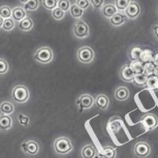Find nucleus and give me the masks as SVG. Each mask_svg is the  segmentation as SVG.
<instances>
[{"label": "nucleus", "instance_id": "nucleus-1", "mask_svg": "<svg viewBox=\"0 0 158 158\" xmlns=\"http://www.w3.org/2000/svg\"><path fill=\"white\" fill-rule=\"evenodd\" d=\"M52 149L58 156H63L70 154L74 150V146L68 137H58L55 139L52 145Z\"/></svg>", "mask_w": 158, "mask_h": 158}, {"label": "nucleus", "instance_id": "nucleus-2", "mask_svg": "<svg viewBox=\"0 0 158 158\" xmlns=\"http://www.w3.org/2000/svg\"><path fill=\"white\" fill-rule=\"evenodd\" d=\"M33 59L40 64H49L54 59V52L51 48L47 46L40 47L33 54Z\"/></svg>", "mask_w": 158, "mask_h": 158}, {"label": "nucleus", "instance_id": "nucleus-3", "mask_svg": "<svg viewBox=\"0 0 158 158\" xmlns=\"http://www.w3.org/2000/svg\"><path fill=\"white\" fill-rule=\"evenodd\" d=\"M11 97L18 104H25L29 100L30 93L25 85H18L11 90Z\"/></svg>", "mask_w": 158, "mask_h": 158}, {"label": "nucleus", "instance_id": "nucleus-4", "mask_svg": "<svg viewBox=\"0 0 158 158\" xmlns=\"http://www.w3.org/2000/svg\"><path fill=\"white\" fill-rule=\"evenodd\" d=\"M72 33L73 36L77 39H86L87 37H89L90 33L88 24L81 20L76 21L72 27Z\"/></svg>", "mask_w": 158, "mask_h": 158}, {"label": "nucleus", "instance_id": "nucleus-5", "mask_svg": "<svg viewBox=\"0 0 158 158\" xmlns=\"http://www.w3.org/2000/svg\"><path fill=\"white\" fill-rule=\"evenodd\" d=\"M95 58V52L89 46H83L77 51V59L82 64L88 65L93 63Z\"/></svg>", "mask_w": 158, "mask_h": 158}, {"label": "nucleus", "instance_id": "nucleus-6", "mask_svg": "<svg viewBox=\"0 0 158 158\" xmlns=\"http://www.w3.org/2000/svg\"><path fill=\"white\" fill-rule=\"evenodd\" d=\"M21 149L25 156L31 158H34L40 153V145L35 140H28L22 142Z\"/></svg>", "mask_w": 158, "mask_h": 158}, {"label": "nucleus", "instance_id": "nucleus-7", "mask_svg": "<svg viewBox=\"0 0 158 158\" xmlns=\"http://www.w3.org/2000/svg\"><path fill=\"white\" fill-rule=\"evenodd\" d=\"M141 123L147 131H153L158 127V118L155 114L147 112L141 118Z\"/></svg>", "mask_w": 158, "mask_h": 158}, {"label": "nucleus", "instance_id": "nucleus-8", "mask_svg": "<svg viewBox=\"0 0 158 158\" xmlns=\"http://www.w3.org/2000/svg\"><path fill=\"white\" fill-rule=\"evenodd\" d=\"M95 104V100L91 94H83L79 96L77 101V106L81 111L89 110L93 108Z\"/></svg>", "mask_w": 158, "mask_h": 158}, {"label": "nucleus", "instance_id": "nucleus-9", "mask_svg": "<svg viewBox=\"0 0 158 158\" xmlns=\"http://www.w3.org/2000/svg\"><path fill=\"white\" fill-rule=\"evenodd\" d=\"M151 153V146L146 142H138L134 146V154L138 158H146Z\"/></svg>", "mask_w": 158, "mask_h": 158}, {"label": "nucleus", "instance_id": "nucleus-10", "mask_svg": "<svg viewBox=\"0 0 158 158\" xmlns=\"http://www.w3.org/2000/svg\"><path fill=\"white\" fill-rule=\"evenodd\" d=\"M140 13L141 8L139 4L136 2L131 1L129 6H128V7L127 8V10L124 12V15L127 17L128 19L135 20L140 15Z\"/></svg>", "mask_w": 158, "mask_h": 158}, {"label": "nucleus", "instance_id": "nucleus-11", "mask_svg": "<svg viewBox=\"0 0 158 158\" xmlns=\"http://www.w3.org/2000/svg\"><path fill=\"white\" fill-rule=\"evenodd\" d=\"M135 74L131 70L130 64H125L121 67L119 70V77L124 82H133Z\"/></svg>", "mask_w": 158, "mask_h": 158}, {"label": "nucleus", "instance_id": "nucleus-12", "mask_svg": "<svg viewBox=\"0 0 158 158\" xmlns=\"http://www.w3.org/2000/svg\"><path fill=\"white\" fill-rule=\"evenodd\" d=\"M144 48L141 45L135 44L131 46L127 52V56L131 62L140 61Z\"/></svg>", "mask_w": 158, "mask_h": 158}, {"label": "nucleus", "instance_id": "nucleus-13", "mask_svg": "<svg viewBox=\"0 0 158 158\" xmlns=\"http://www.w3.org/2000/svg\"><path fill=\"white\" fill-rule=\"evenodd\" d=\"M101 13L103 17L109 20L114 15H116L118 13V10H117L116 6L114 4L107 3L103 6L102 8L101 9Z\"/></svg>", "mask_w": 158, "mask_h": 158}, {"label": "nucleus", "instance_id": "nucleus-14", "mask_svg": "<svg viewBox=\"0 0 158 158\" xmlns=\"http://www.w3.org/2000/svg\"><path fill=\"white\" fill-rule=\"evenodd\" d=\"M81 158H97V151L92 144L85 145L81 149Z\"/></svg>", "mask_w": 158, "mask_h": 158}, {"label": "nucleus", "instance_id": "nucleus-15", "mask_svg": "<svg viewBox=\"0 0 158 158\" xmlns=\"http://www.w3.org/2000/svg\"><path fill=\"white\" fill-rule=\"evenodd\" d=\"M110 100L109 97L105 94H99L95 99V105L99 109L104 111L107 110L109 107Z\"/></svg>", "mask_w": 158, "mask_h": 158}, {"label": "nucleus", "instance_id": "nucleus-16", "mask_svg": "<svg viewBox=\"0 0 158 158\" xmlns=\"http://www.w3.org/2000/svg\"><path fill=\"white\" fill-rule=\"evenodd\" d=\"M115 100L118 101H126L130 97V91L126 86H118L114 94Z\"/></svg>", "mask_w": 158, "mask_h": 158}, {"label": "nucleus", "instance_id": "nucleus-17", "mask_svg": "<svg viewBox=\"0 0 158 158\" xmlns=\"http://www.w3.org/2000/svg\"><path fill=\"white\" fill-rule=\"evenodd\" d=\"M127 19H128L127 17L124 15V14L118 12L116 15H115L112 18H110V19L108 20V22H109L110 25H111L112 26L119 27V26H122V25L126 22Z\"/></svg>", "mask_w": 158, "mask_h": 158}, {"label": "nucleus", "instance_id": "nucleus-18", "mask_svg": "<svg viewBox=\"0 0 158 158\" xmlns=\"http://www.w3.org/2000/svg\"><path fill=\"white\" fill-rule=\"evenodd\" d=\"M26 10L23 8V6H16L12 10V19L15 22H22V20L26 18Z\"/></svg>", "mask_w": 158, "mask_h": 158}, {"label": "nucleus", "instance_id": "nucleus-19", "mask_svg": "<svg viewBox=\"0 0 158 158\" xmlns=\"http://www.w3.org/2000/svg\"><path fill=\"white\" fill-rule=\"evenodd\" d=\"M34 26V22L30 17H26L18 23V29L22 32H29Z\"/></svg>", "mask_w": 158, "mask_h": 158}, {"label": "nucleus", "instance_id": "nucleus-20", "mask_svg": "<svg viewBox=\"0 0 158 158\" xmlns=\"http://www.w3.org/2000/svg\"><path fill=\"white\" fill-rule=\"evenodd\" d=\"M13 127V120L10 115H0V127L2 131H8Z\"/></svg>", "mask_w": 158, "mask_h": 158}, {"label": "nucleus", "instance_id": "nucleus-21", "mask_svg": "<svg viewBox=\"0 0 158 158\" xmlns=\"http://www.w3.org/2000/svg\"><path fill=\"white\" fill-rule=\"evenodd\" d=\"M0 28L2 31L5 32H10L15 28V22L12 18H7V19H3L0 18Z\"/></svg>", "mask_w": 158, "mask_h": 158}, {"label": "nucleus", "instance_id": "nucleus-22", "mask_svg": "<svg viewBox=\"0 0 158 158\" xmlns=\"http://www.w3.org/2000/svg\"><path fill=\"white\" fill-rule=\"evenodd\" d=\"M0 111L1 114L10 115L15 111V106L9 101H2L0 106Z\"/></svg>", "mask_w": 158, "mask_h": 158}, {"label": "nucleus", "instance_id": "nucleus-23", "mask_svg": "<svg viewBox=\"0 0 158 158\" xmlns=\"http://www.w3.org/2000/svg\"><path fill=\"white\" fill-rule=\"evenodd\" d=\"M148 76H146L145 74H135V79H134V85H135L138 87H144L146 86L147 83Z\"/></svg>", "mask_w": 158, "mask_h": 158}, {"label": "nucleus", "instance_id": "nucleus-24", "mask_svg": "<svg viewBox=\"0 0 158 158\" xmlns=\"http://www.w3.org/2000/svg\"><path fill=\"white\" fill-rule=\"evenodd\" d=\"M22 3H24L23 8L27 11H35L39 8V2L37 0H28L23 2L22 1Z\"/></svg>", "mask_w": 158, "mask_h": 158}, {"label": "nucleus", "instance_id": "nucleus-25", "mask_svg": "<svg viewBox=\"0 0 158 158\" xmlns=\"http://www.w3.org/2000/svg\"><path fill=\"white\" fill-rule=\"evenodd\" d=\"M70 14L72 18H75V19H80L84 15V10L80 9L75 3H74L70 6Z\"/></svg>", "mask_w": 158, "mask_h": 158}, {"label": "nucleus", "instance_id": "nucleus-26", "mask_svg": "<svg viewBox=\"0 0 158 158\" xmlns=\"http://www.w3.org/2000/svg\"><path fill=\"white\" fill-rule=\"evenodd\" d=\"M131 70L135 74H144V63L141 61H134L130 63Z\"/></svg>", "mask_w": 158, "mask_h": 158}, {"label": "nucleus", "instance_id": "nucleus-27", "mask_svg": "<svg viewBox=\"0 0 158 158\" xmlns=\"http://www.w3.org/2000/svg\"><path fill=\"white\" fill-rule=\"evenodd\" d=\"M153 55L154 54H153V52L150 49H144L140 61L143 63L144 64L147 63H152L153 62Z\"/></svg>", "mask_w": 158, "mask_h": 158}, {"label": "nucleus", "instance_id": "nucleus-28", "mask_svg": "<svg viewBox=\"0 0 158 158\" xmlns=\"http://www.w3.org/2000/svg\"><path fill=\"white\" fill-rule=\"evenodd\" d=\"M116 153V149L111 146H105L103 148V158H115Z\"/></svg>", "mask_w": 158, "mask_h": 158}, {"label": "nucleus", "instance_id": "nucleus-29", "mask_svg": "<svg viewBox=\"0 0 158 158\" xmlns=\"http://www.w3.org/2000/svg\"><path fill=\"white\" fill-rule=\"evenodd\" d=\"M12 10H13L9 6L2 5L0 7V18L3 19L12 18Z\"/></svg>", "mask_w": 158, "mask_h": 158}, {"label": "nucleus", "instance_id": "nucleus-30", "mask_svg": "<svg viewBox=\"0 0 158 158\" xmlns=\"http://www.w3.org/2000/svg\"><path fill=\"white\" fill-rule=\"evenodd\" d=\"M146 88L152 90L158 89V77L154 75L149 76L146 83Z\"/></svg>", "mask_w": 158, "mask_h": 158}, {"label": "nucleus", "instance_id": "nucleus-31", "mask_svg": "<svg viewBox=\"0 0 158 158\" xmlns=\"http://www.w3.org/2000/svg\"><path fill=\"white\" fill-rule=\"evenodd\" d=\"M130 2H131L130 0H116L115 2V5L118 10V12H125V10L129 6Z\"/></svg>", "mask_w": 158, "mask_h": 158}, {"label": "nucleus", "instance_id": "nucleus-32", "mask_svg": "<svg viewBox=\"0 0 158 158\" xmlns=\"http://www.w3.org/2000/svg\"><path fill=\"white\" fill-rule=\"evenodd\" d=\"M42 5L48 10H54L58 7V1L56 0H43Z\"/></svg>", "mask_w": 158, "mask_h": 158}, {"label": "nucleus", "instance_id": "nucleus-33", "mask_svg": "<svg viewBox=\"0 0 158 158\" xmlns=\"http://www.w3.org/2000/svg\"><path fill=\"white\" fill-rule=\"evenodd\" d=\"M66 15V12L62 10L61 9H59V7L56 8L54 10L52 11V18L56 21H60V20L63 19Z\"/></svg>", "mask_w": 158, "mask_h": 158}, {"label": "nucleus", "instance_id": "nucleus-34", "mask_svg": "<svg viewBox=\"0 0 158 158\" xmlns=\"http://www.w3.org/2000/svg\"><path fill=\"white\" fill-rule=\"evenodd\" d=\"M155 66L153 63H147L144 64V74L146 76L153 75V71H154Z\"/></svg>", "mask_w": 158, "mask_h": 158}, {"label": "nucleus", "instance_id": "nucleus-35", "mask_svg": "<svg viewBox=\"0 0 158 158\" xmlns=\"http://www.w3.org/2000/svg\"><path fill=\"white\" fill-rule=\"evenodd\" d=\"M29 122H30V119H29V117L28 115L22 113L18 115V123L22 127H27L29 125Z\"/></svg>", "mask_w": 158, "mask_h": 158}, {"label": "nucleus", "instance_id": "nucleus-36", "mask_svg": "<svg viewBox=\"0 0 158 158\" xmlns=\"http://www.w3.org/2000/svg\"><path fill=\"white\" fill-rule=\"evenodd\" d=\"M8 70H9V64L7 61L3 58H1L0 59V74L3 75L7 73Z\"/></svg>", "mask_w": 158, "mask_h": 158}, {"label": "nucleus", "instance_id": "nucleus-37", "mask_svg": "<svg viewBox=\"0 0 158 158\" xmlns=\"http://www.w3.org/2000/svg\"><path fill=\"white\" fill-rule=\"evenodd\" d=\"M70 6H71V4H70V1H68V0H60V1H58V7L64 11V12L70 10Z\"/></svg>", "mask_w": 158, "mask_h": 158}, {"label": "nucleus", "instance_id": "nucleus-38", "mask_svg": "<svg viewBox=\"0 0 158 158\" xmlns=\"http://www.w3.org/2000/svg\"><path fill=\"white\" fill-rule=\"evenodd\" d=\"M75 4L80 9H81L84 11L86 10L89 8V5H91L90 1H88V0H77Z\"/></svg>", "mask_w": 158, "mask_h": 158}, {"label": "nucleus", "instance_id": "nucleus-39", "mask_svg": "<svg viewBox=\"0 0 158 158\" xmlns=\"http://www.w3.org/2000/svg\"><path fill=\"white\" fill-rule=\"evenodd\" d=\"M90 4L95 9H101L104 5V0H90Z\"/></svg>", "mask_w": 158, "mask_h": 158}, {"label": "nucleus", "instance_id": "nucleus-40", "mask_svg": "<svg viewBox=\"0 0 158 158\" xmlns=\"http://www.w3.org/2000/svg\"><path fill=\"white\" fill-rule=\"evenodd\" d=\"M152 32L156 40H158V24L153 25L152 27Z\"/></svg>", "mask_w": 158, "mask_h": 158}, {"label": "nucleus", "instance_id": "nucleus-41", "mask_svg": "<svg viewBox=\"0 0 158 158\" xmlns=\"http://www.w3.org/2000/svg\"><path fill=\"white\" fill-rule=\"evenodd\" d=\"M152 63L154 64L155 67H158V52H156V53H154V55H153V62H152Z\"/></svg>", "mask_w": 158, "mask_h": 158}]
</instances>
